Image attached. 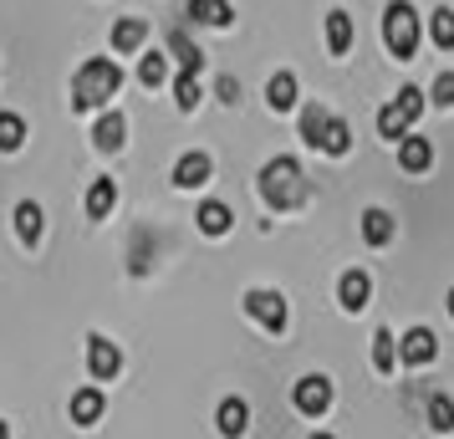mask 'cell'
I'll use <instances>...</instances> for the list:
<instances>
[{"label":"cell","instance_id":"obj_1","mask_svg":"<svg viewBox=\"0 0 454 439\" xmlns=\"http://www.w3.org/2000/svg\"><path fill=\"white\" fill-rule=\"evenodd\" d=\"M255 184H261V200H266L276 215H286V209H301V205H307V174H301V164H296L291 153H276V159H266Z\"/></svg>","mask_w":454,"mask_h":439},{"label":"cell","instance_id":"obj_2","mask_svg":"<svg viewBox=\"0 0 454 439\" xmlns=\"http://www.w3.org/2000/svg\"><path fill=\"white\" fill-rule=\"evenodd\" d=\"M118 87H123V72L118 62H107V57H87L77 67V77H72V107L77 113H98L118 98Z\"/></svg>","mask_w":454,"mask_h":439},{"label":"cell","instance_id":"obj_3","mask_svg":"<svg viewBox=\"0 0 454 439\" xmlns=\"http://www.w3.org/2000/svg\"><path fill=\"white\" fill-rule=\"evenodd\" d=\"M383 46L398 62H413V51H419V11L409 0H388V11H383Z\"/></svg>","mask_w":454,"mask_h":439},{"label":"cell","instance_id":"obj_4","mask_svg":"<svg viewBox=\"0 0 454 439\" xmlns=\"http://www.w3.org/2000/svg\"><path fill=\"white\" fill-rule=\"evenodd\" d=\"M246 317H255L266 333H286L291 322V307L281 292H270V286H255V292H246Z\"/></svg>","mask_w":454,"mask_h":439},{"label":"cell","instance_id":"obj_5","mask_svg":"<svg viewBox=\"0 0 454 439\" xmlns=\"http://www.w3.org/2000/svg\"><path fill=\"white\" fill-rule=\"evenodd\" d=\"M332 378L327 373H307V378H296V388H291V404H296V414H307V419H322L332 409Z\"/></svg>","mask_w":454,"mask_h":439},{"label":"cell","instance_id":"obj_6","mask_svg":"<svg viewBox=\"0 0 454 439\" xmlns=\"http://www.w3.org/2000/svg\"><path fill=\"white\" fill-rule=\"evenodd\" d=\"M87 368H92L98 383H113V378L123 373V353H118V342H107L103 333H92L87 337Z\"/></svg>","mask_w":454,"mask_h":439},{"label":"cell","instance_id":"obj_7","mask_svg":"<svg viewBox=\"0 0 454 439\" xmlns=\"http://www.w3.org/2000/svg\"><path fill=\"white\" fill-rule=\"evenodd\" d=\"M434 353H439V337H434L429 327H409V333L398 337V363H403V368L434 363Z\"/></svg>","mask_w":454,"mask_h":439},{"label":"cell","instance_id":"obj_8","mask_svg":"<svg viewBox=\"0 0 454 439\" xmlns=\"http://www.w3.org/2000/svg\"><path fill=\"white\" fill-rule=\"evenodd\" d=\"M209 179H215V159H209V153H200V148H194V153H184V159L174 164V184H179V189H205Z\"/></svg>","mask_w":454,"mask_h":439},{"label":"cell","instance_id":"obj_9","mask_svg":"<svg viewBox=\"0 0 454 439\" xmlns=\"http://www.w3.org/2000/svg\"><path fill=\"white\" fill-rule=\"evenodd\" d=\"M92 144L103 148V153H118V148L128 144V118L118 113V107H107L103 118H98V128H92Z\"/></svg>","mask_w":454,"mask_h":439},{"label":"cell","instance_id":"obj_10","mask_svg":"<svg viewBox=\"0 0 454 439\" xmlns=\"http://www.w3.org/2000/svg\"><path fill=\"white\" fill-rule=\"evenodd\" d=\"M372 296V276L368 271H342L337 281V302H342V312H363Z\"/></svg>","mask_w":454,"mask_h":439},{"label":"cell","instance_id":"obj_11","mask_svg":"<svg viewBox=\"0 0 454 439\" xmlns=\"http://www.w3.org/2000/svg\"><path fill=\"white\" fill-rule=\"evenodd\" d=\"M266 103L270 113H291V107L301 103V82H296V72H276L266 82Z\"/></svg>","mask_w":454,"mask_h":439},{"label":"cell","instance_id":"obj_12","mask_svg":"<svg viewBox=\"0 0 454 439\" xmlns=\"http://www.w3.org/2000/svg\"><path fill=\"white\" fill-rule=\"evenodd\" d=\"M429 164H434V144L409 133V138L398 144V169H403V174H429Z\"/></svg>","mask_w":454,"mask_h":439},{"label":"cell","instance_id":"obj_13","mask_svg":"<svg viewBox=\"0 0 454 439\" xmlns=\"http://www.w3.org/2000/svg\"><path fill=\"white\" fill-rule=\"evenodd\" d=\"M194 225L205 235H225L230 225H235V209H230L225 200H205V205L194 209Z\"/></svg>","mask_w":454,"mask_h":439},{"label":"cell","instance_id":"obj_14","mask_svg":"<svg viewBox=\"0 0 454 439\" xmlns=\"http://www.w3.org/2000/svg\"><path fill=\"white\" fill-rule=\"evenodd\" d=\"M327 123H332L327 103H307V107H301V144L322 153V138H327Z\"/></svg>","mask_w":454,"mask_h":439},{"label":"cell","instance_id":"obj_15","mask_svg":"<svg viewBox=\"0 0 454 439\" xmlns=\"http://www.w3.org/2000/svg\"><path fill=\"white\" fill-rule=\"evenodd\" d=\"M215 424H220V435H225V439H240L250 429V404H246V398H225V404H220V414H215Z\"/></svg>","mask_w":454,"mask_h":439},{"label":"cell","instance_id":"obj_16","mask_svg":"<svg viewBox=\"0 0 454 439\" xmlns=\"http://www.w3.org/2000/svg\"><path fill=\"white\" fill-rule=\"evenodd\" d=\"M42 231H46L42 205H36V200H21V205H16V235H21V246H36Z\"/></svg>","mask_w":454,"mask_h":439},{"label":"cell","instance_id":"obj_17","mask_svg":"<svg viewBox=\"0 0 454 439\" xmlns=\"http://www.w3.org/2000/svg\"><path fill=\"white\" fill-rule=\"evenodd\" d=\"M113 205H118V184L113 179H92V189H87V220H107Z\"/></svg>","mask_w":454,"mask_h":439},{"label":"cell","instance_id":"obj_18","mask_svg":"<svg viewBox=\"0 0 454 439\" xmlns=\"http://www.w3.org/2000/svg\"><path fill=\"white\" fill-rule=\"evenodd\" d=\"M327 51L332 57H348L352 51V16L348 11H327Z\"/></svg>","mask_w":454,"mask_h":439},{"label":"cell","instance_id":"obj_19","mask_svg":"<svg viewBox=\"0 0 454 439\" xmlns=\"http://www.w3.org/2000/svg\"><path fill=\"white\" fill-rule=\"evenodd\" d=\"M148 42V26L138 21V16H128V21H118L113 26V51H123V57H133L138 46Z\"/></svg>","mask_w":454,"mask_h":439},{"label":"cell","instance_id":"obj_20","mask_svg":"<svg viewBox=\"0 0 454 439\" xmlns=\"http://www.w3.org/2000/svg\"><path fill=\"white\" fill-rule=\"evenodd\" d=\"M393 231H398V225H393L388 209H363V240H368V246H388Z\"/></svg>","mask_w":454,"mask_h":439},{"label":"cell","instance_id":"obj_21","mask_svg":"<svg viewBox=\"0 0 454 439\" xmlns=\"http://www.w3.org/2000/svg\"><path fill=\"white\" fill-rule=\"evenodd\" d=\"M189 16H194L200 26H230L235 21L230 0H189Z\"/></svg>","mask_w":454,"mask_h":439},{"label":"cell","instance_id":"obj_22","mask_svg":"<svg viewBox=\"0 0 454 439\" xmlns=\"http://www.w3.org/2000/svg\"><path fill=\"white\" fill-rule=\"evenodd\" d=\"M372 368H378V373H393V368H398V337H393L388 327L372 333Z\"/></svg>","mask_w":454,"mask_h":439},{"label":"cell","instance_id":"obj_23","mask_svg":"<svg viewBox=\"0 0 454 439\" xmlns=\"http://www.w3.org/2000/svg\"><path fill=\"white\" fill-rule=\"evenodd\" d=\"M103 419V394L98 388H77L72 394V424H98Z\"/></svg>","mask_w":454,"mask_h":439},{"label":"cell","instance_id":"obj_24","mask_svg":"<svg viewBox=\"0 0 454 439\" xmlns=\"http://www.w3.org/2000/svg\"><path fill=\"white\" fill-rule=\"evenodd\" d=\"M200 98H205V92H200V72H179V77H174V107H179V113H194Z\"/></svg>","mask_w":454,"mask_h":439},{"label":"cell","instance_id":"obj_25","mask_svg":"<svg viewBox=\"0 0 454 439\" xmlns=\"http://www.w3.org/2000/svg\"><path fill=\"white\" fill-rule=\"evenodd\" d=\"M378 133L393 138V144H403V138H409V113H403L398 103H388L383 113H378Z\"/></svg>","mask_w":454,"mask_h":439},{"label":"cell","instance_id":"obj_26","mask_svg":"<svg viewBox=\"0 0 454 439\" xmlns=\"http://www.w3.org/2000/svg\"><path fill=\"white\" fill-rule=\"evenodd\" d=\"M429 429L434 435H454V398L450 394H429Z\"/></svg>","mask_w":454,"mask_h":439},{"label":"cell","instance_id":"obj_27","mask_svg":"<svg viewBox=\"0 0 454 439\" xmlns=\"http://www.w3.org/2000/svg\"><path fill=\"white\" fill-rule=\"evenodd\" d=\"M168 51L179 57V67H184V72H200V67H205V51L189 42L184 31H168Z\"/></svg>","mask_w":454,"mask_h":439},{"label":"cell","instance_id":"obj_28","mask_svg":"<svg viewBox=\"0 0 454 439\" xmlns=\"http://www.w3.org/2000/svg\"><path fill=\"white\" fill-rule=\"evenodd\" d=\"M429 36H434L439 51H454V11L450 5H439V11L429 16Z\"/></svg>","mask_w":454,"mask_h":439},{"label":"cell","instance_id":"obj_29","mask_svg":"<svg viewBox=\"0 0 454 439\" xmlns=\"http://www.w3.org/2000/svg\"><path fill=\"white\" fill-rule=\"evenodd\" d=\"M138 82L144 87H164L168 82V57L164 51H144V62H138Z\"/></svg>","mask_w":454,"mask_h":439},{"label":"cell","instance_id":"obj_30","mask_svg":"<svg viewBox=\"0 0 454 439\" xmlns=\"http://www.w3.org/2000/svg\"><path fill=\"white\" fill-rule=\"evenodd\" d=\"M26 144V123L16 113H0V153H16Z\"/></svg>","mask_w":454,"mask_h":439},{"label":"cell","instance_id":"obj_31","mask_svg":"<svg viewBox=\"0 0 454 439\" xmlns=\"http://www.w3.org/2000/svg\"><path fill=\"white\" fill-rule=\"evenodd\" d=\"M348 148H352V128L342 123V118H332V123H327V138H322V153H332V159H342Z\"/></svg>","mask_w":454,"mask_h":439},{"label":"cell","instance_id":"obj_32","mask_svg":"<svg viewBox=\"0 0 454 439\" xmlns=\"http://www.w3.org/2000/svg\"><path fill=\"white\" fill-rule=\"evenodd\" d=\"M393 103L409 113V123H419V113H424V92H419V87H403V92H398Z\"/></svg>","mask_w":454,"mask_h":439},{"label":"cell","instance_id":"obj_33","mask_svg":"<svg viewBox=\"0 0 454 439\" xmlns=\"http://www.w3.org/2000/svg\"><path fill=\"white\" fill-rule=\"evenodd\" d=\"M434 103L454 107V72H439V77H434Z\"/></svg>","mask_w":454,"mask_h":439},{"label":"cell","instance_id":"obj_34","mask_svg":"<svg viewBox=\"0 0 454 439\" xmlns=\"http://www.w3.org/2000/svg\"><path fill=\"white\" fill-rule=\"evenodd\" d=\"M215 92H220V103H240V82H235V77H220Z\"/></svg>","mask_w":454,"mask_h":439},{"label":"cell","instance_id":"obj_35","mask_svg":"<svg viewBox=\"0 0 454 439\" xmlns=\"http://www.w3.org/2000/svg\"><path fill=\"white\" fill-rule=\"evenodd\" d=\"M444 307H450V317H454V286H450V296H444Z\"/></svg>","mask_w":454,"mask_h":439},{"label":"cell","instance_id":"obj_36","mask_svg":"<svg viewBox=\"0 0 454 439\" xmlns=\"http://www.w3.org/2000/svg\"><path fill=\"white\" fill-rule=\"evenodd\" d=\"M0 439H11V424H5V419H0Z\"/></svg>","mask_w":454,"mask_h":439},{"label":"cell","instance_id":"obj_37","mask_svg":"<svg viewBox=\"0 0 454 439\" xmlns=\"http://www.w3.org/2000/svg\"><path fill=\"white\" fill-rule=\"evenodd\" d=\"M307 439H332V435H307Z\"/></svg>","mask_w":454,"mask_h":439}]
</instances>
